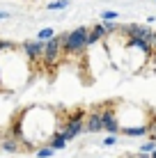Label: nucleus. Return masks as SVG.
<instances>
[{
  "label": "nucleus",
  "mask_w": 156,
  "mask_h": 158,
  "mask_svg": "<svg viewBox=\"0 0 156 158\" xmlns=\"http://www.w3.org/2000/svg\"><path fill=\"white\" fill-rule=\"evenodd\" d=\"M87 35H90L87 25H78V28H74L69 32L57 35L60 41H62V53L64 55H76V53L85 51L87 48Z\"/></svg>",
  "instance_id": "1"
},
{
  "label": "nucleus",
  "mask_w": 156,
  "mask_h": 158,
  "mask_svg": "<svg viewBox=\"0 0 156 158\" xmlns=\"http://www.w3.org/2000/svg\"><path fill=\"white\" fill-rule=\"evenodd\" d=\"M44 46L46 44L37 41V39H25L21 44V48H23V55L30 60V62H37V60L44 57Z\"/></svg>",
  "instance_id": "2"
},
{
  "label": "nucleus",
  "mask_w": 156,
  "mask_h": 158,
  "mask_svg": "<svg viewBox=\"0 0 156 158\" xmlns=\"http://www.w3.org/2000/svg\"><path fill=\"white\" fill-rule=\"evenodd\" d=\"M62 133V138L67 140V142H71V140H76L80 133L85 131V124L83 122H74V119H67L64 124H60V128H57Z\"/></svg>",
  "instance_id": "3"
},
{
  "label": "nucleus",
  "mask_w": 156,
  "mask_h": 158,
  "mask_svg": "<svg viewBox=\"0 0 156 158\" xmlns=\"http://www.w3.org/2000/svg\"><path fill=\"white\" fill-rule=\"evenodd\" d=\"M101 119H103V131L108 135H117L122 131V124H120V119H117L115 115V110L112 108H106V110H101Z\"/></svg>",
  "instance_id": "4"
},
{
  "label": "nucleus",
  "mask_w": 156,
  "mask_h": 158,
  "mask_svg": "<svg viewBox=\"0 0 156 158\" xmlns=\"http://www.w3.org/2000/svg\"><path fill=\"white\" fill-rule=\"evenodd\" d=\"M60 53H62V41H60V37H53L51 41H46V46H44V62L46 64H53L57 57H60Z\"/></svg>",
  "instance_id": "5"
},
{
  "label": "nucleus",
  "mask_w": 156,
  "mask_h": 158,
  "mask_svg": "<svg viewBox=\"0 0 156 158\" xmlns=\"http://www.w3.org/2000/svg\"><path fill=\"white\" fill-rule=\"evenodd\" d=\"M85 131L87 133H101L103 131V119H101V110H92V112H87V117H85Z\"/></svg>",
  "instance_id": "6"
},
{
  "label": "nucleus",
  "mask_w": 156,
  "mask_h": 158,
  "mask_svg": "<svg viewBox=\"0 0 156 158\" xmlns=\"http://www.w3.org/2000/svg\"><path fill=\"white\" fill-rule=\"evenodd\" d=\"M120 133H124L126 138H145V135L149 133V126H145V124H136V126H122Z\"/></svg>",
  "instance_id": "7"
},
{
  "label": "nucleus",
  "mask_w": 156,
  "mask_h": 158,
  "mask_svg": "<svg viewBox=\"0 0 156 158\" xmlns=\"http://www.w3.org/2000/svg\"><path fill=\"white\" fill-rule=\"evenodd\" d=\"M67 144H69V142L62 138L60 131H55V133L51 135V140H48V147H51L53 151H62V149H67Z\"/></svg>",
  "instance_id": "8"
},
{
  "label": "nucleus",
  "mask_w": 156,
  "mask_h": 158,
  "mask_svg": "<svg viewBox=\"0 0 156 158\" xmlns=\"http://www.w3.org/2000/svg\"><path fill=\"white\" fill-rule=\"evenodd\" d=\"M0 149L7 151V154H16L21 147H19V140H16V138H9V135H7V138L0 140Z\"/></svg>",
  "instance_id": "9"
},
{
  "label": "nucleus",
  "mask_w": 156,
  "mask_h": 158,
  "mask_svg": "<svg viewBox=\"0 0 156 158\" xmlns=\"http://www.w3.org/2000/svg\"><path fill=\"white\" fill-rule=\"evenodd\" d=\"M53 37H55V30H53V28H41L39 32H37L35 39H37V41H41V44H46V41H51Z\"/></svg>",
  "instance_id": "10"
},
{
  "label": "nucleus",
  "mask_w": 156,
  "mask_h": 158,
  "mask_svg": "<svg viewBox=\"0 0 156 158\" xmlns=\"http://www.w3.org/2000/svg\"><path fill=\"white\" fill-rule=\"evenodd\" d=\"M69 7V0H55V2H48L46 9H51V12H60V9H67Z\"/></svg>",
  "instance_id": "11"
},
{
  "label": "nucleus",
  "mask_w": 156,
  "mask_h": 158,
  "mask_svg": "<svg viewBox=\"0 0 156 158\" xmlns=\"http://www.w3.org/2000/svg\"><path fill=\"white\" fill-rule=\"evenodd\" d=\"M120 19V14L115 12V9H106V12H101V23H110V21Z\"/></svg>",
  "instance_id": "12"
},
{
  "label": "nucleus",
  "mask_w": 156,
  "mask_h": 158,
  "mask_svg": "<svg viewBox=\"0 0 156 158\" xmlns=\"http://www.w3.org/2000/svg\"><path fill=\"white\" fill-rule=\"evenodd\" d=\"M53 154H55V151H53L48 144H46V147H39V149L35 151V156H37V158H53Z\"/></svg>",
  "instance_id": "13"
},
{
  "label": "nucleus",
  "mask_w": 156,
  "mask_h": 158,
  "mask_svg": "<svg viewBox=\"0 0 156 158\" xmlns=\"http://www.w3.org/2000/svg\"><path fill=\"white\" fill-rule=\"evenodd\" d=\"M138 151H140V154H149V156H152L154 151H156V142H152V140H149V142H142L140 147H138Z\"/></svg>",
  "instance_id": "14"
},
{
  "label": "nucleus",
  "mask_w": 156,
  "mask_h": 158,
  "mask_svg": "<svg viewBox=\"0 0 156 158\" xmlns=\"http://www.w3.org/2000/svg\"><path fill=\"white\" fill-rule=\"evenodd\" d=\"M103 28H106V35H115V32H120V25L115 23V21H110V23H103Z\"/></svg>",
  "instance_id": "15"
},
{
  "label": "nucleus",
  "mask_w": 156,
  "mask_h": 158,
  "mask_svg": "<svg viewBox=\"0 0 156 158\" xmlns=\"http://www.w3.org/2000/svg\"><path fill=\"white\" fill-rule=\"evenodd\" d=\"M115 144H117V135H108L103 140V147H115Z\"/></svg>",
  "instance_id": "16"
},
{
  "label": "nucleus",
  "mask_w": 156,
  "mask_h": 158,
  "mask_svg": "<svg viewBox=\"0 0 156 158\" xmlns=\"http://www.w3.org/2000/svg\"><path fill=\"white\" fill-rule=\"evenodd\" d=\"M7 48H14V44H12V41L0 39V55H2V51H7Z\"/></svg>",
  "instance_id": "17"
},
{
  "label": "nucleus",
  "mask_w": 156,
  "mask_h": 158,
  "mask_svg": "<svg viewBox=\"0 0 156 158\" xmlns=\"http://www.w3.org/2000/svg\"><path fill=\"white\" fill-rule=\"evenodd\" d=\"M5 19H9V12H2V9H0V21H5Z\"/></svg>",
  "instance_id": "18"
},
{
  "label": "nucleus",
  "mask_w": 156,
  "mask_h": 158,
  "mask_svg": "<svg viewBox=\"0 0 156 158\" xmlns=\"http://www.w3.org/2000/svg\"><path fill=\"white\" fill-rule=\"evenodd\" d=\"M149 131H152V133L156 135V119H154V124H152V126H149Z\"/></svg>",
  "instance_id": "19"
},
{
  "label": "nucleus",
  "mask_w": 156,
  "mask_h": 158,
  "mask_svg": "<svg viewBox=\"0 0 156 158\" xmlns=\"http://www.w3.org/2000/svg\"><path fill=\"white\" fill-rule=\"evenodd\" d=\"M152 44H154V48H156V32H154V39H152Z\"/></svg>",
  "instance_id": "20"
},
{
  "label": "nucleus",
  "mask_w": 156,
  "mask_h": 158,
  "mask_svg": "<svg viewBox=\"0 0 156 158\" xmlns=\"http://www.w3.org/2000/svg\"><path fill=\"white\" fill-rule=\"evenodd\" d=\"M152 158H156V151H154V154H152Z\"/></svg>",
  "instance_id": "21"
},
{
  "label": "nucleus",
  "mask_w": 156,
  "mask_h": 158,
  "mask_svg": "<svg viewBox=\"0 0 156 158\" xmlns=\"http://www.w3.org/2000/svg\"><path fill=\"white\" fill-rule=\"evenodd\" d=\"M69 2H71V0H69Z\"/></svg>",
  "instance_id": "22"
},
{
  "label": "nucleus",
  "mask_w": 156,
  "mask_h": 158,
  "mask_svg": "<svg viewBox=\"0 0 156 158\" xmlns=\"http://www.w3.org/2000/svg\"><path fill=\"white\" fill-rule=\"evenodd\" d=\"M154 2H156V0H154Z\"/></svg>",
  "instance_id": "23"
},
{
  "label": "nucleus",
  "mask_w": 156,
  "mask_h": 158,
  "mask_svg": "<svg viewBox=\"0 0 156 158\" xmlns=\"http://www.w3.org/2000/svg\"><path fill=\"white\" fill-rule=\"evenodd\" d=\"M0 140H2V138H0Z\"/></svg>",
  "instance_id": "24"
}]
</instances>
